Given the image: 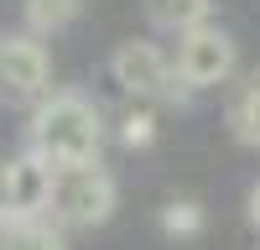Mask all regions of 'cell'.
Segmentation results:
<instances>
[{
	"label": "cell",
	"instance_id": "cell-1",
	"mask_svg": "<svg viewBox=\"0 0 260 250\" xmlns=\"http://www.w3.org/2000/svg\"><path fill=\"white\" fill-rule=\"evenodd\" d=\"M31 146L47 162H99L104 146V115L83 94H52L31 115Z\"/></svg>",
	"mask_w": 260,
	"mask_h": 250
},
{
	"label": "cell",
	"instance_id": "cell-2",
	"mask_svg": "<svg viewBox=\"0 0 260 250\" xmlns=\"http://www.w3.org/2000/svg\"><path fill=\"white\" fill-rule=\"evenodd\" d=\"M115 177L99 162H62L52 177V208L47 214L62 229H99L115 214Z\"/></svg>",
	"mask_w": 260,
	"mask_h": 250
},
{
	"label": "cell",
	"instance_id": "cell-3",
	"mask_svg": "<svg viewBox=\"0 0 260 250\" xmlns=\"http://www.w3.org/2000/svg\"><path fill=\"white\" fill-rule=\"evenodd\" d=\"M234 37L219 32L213 21L203 26H192L177 37V52H172V78H177V94H192V89H213V83H224L234 73Z\"/></svg>",
	"mask_w": 260,
	"mask_h": 250
},
{
	"label": "cell",
	"instance_id": "cell-4",
	"mask_svg": "<svg viewBox=\"0 0 260 250\" xmlns=\"http://www.w3.org/2000/svg\"><path fill=\"white\" fill-rule=\"evenodd\" d=\"M110 73L115 83L130 94V99H177V78H172V57L156 47V42H146V37H130L115 47L110 57Z\"/></svg>",
	"mask_w": 260,
	"mask_h": 250
},
{
	"label": "cell",
	"instance_id": "cell-5",
	"mask_svg": "<svg viewBox=\"0 0 260 250\" xmlns=\"http://www.w3.org/2000/svg\"><path fill=\"white\" fill-rule=\"evenodd\" d=\"M47 78H52V57H47L37 32L0 37V99L31 104V99H42Z\"/></svg>",
	"mask_w": 260,
	"mask_h": 250
},
{
	"label": "cell",
	"instance_id": "cell-6",
	"mask_svg": "<svg viewBox=\"0 0 260 250\" xmlns=\"http://www.w3.org/2000/svg\"><path fill=\"white\" fill-rule=\"evenodd\" d=\"M52 177L57 162H47L31 146L16 162H6V193H11V214H47L52 208Z\"/></svg>",
	"mask_w": 260,
	"mask_h": 250
},
{
	"label": "cell",
	"instance_id": "cell-7",
	"mask_svg": "<svg viewBox=\"0 0 260 250\" xmlns=\"http://www.w3.org/2000/svg\"><path fill=\"white\" fill-rule=\"evenodd\" d=\"M0 250H68L62 224L47 214H11L0 219Z\"/></svg>",
	"mask_w": 260,
	"mask_h": 250
},
{
	"label": "cell",
	"instance_id": "cell-8",
	"mask_svg": "<svg viewBox=\"0 0 260 250\" xmlns=\"http://www.w3.org/2000/svg\"><path fill=\"white\" fill-rule=\"evenodd\" d=\"M146 6V21L156 32H172V37H182L192 26H203L208 11H213V0H141Z\"/></svg>",
	"mask_w": 260,
	"mask_h": 250
},
{
	"label": "cell",
	"instance_id": "cell-9",
	"mask_svg": "<svg viewBox=\"0 0 260 250\" xmlns=\"http://www.w3.org/2000/svg\"><path fill=\"white\" fill-rule=\"evenodd\" d=\"M229 131L240 146H255L260 151V73H250L229 99Z\"/></svg>",
	"mask_w": 260,
	"mask_h": 250
},
{
	"label": "cell",
	"instance_id": "cell-10",
	"mask_svg": "<svg viewBox=\"0 0 260 250\" xmlns=\"http://www.w3.org/2000/svg\"><path fill=\"white\" fill-rule=\"evenodd\" d=\"M78 11H83V0H26V26L37 37H52L62 26H73Z\"/></svg>",
	"mask_w": 260,
	"mask_h": 250
},
{
	"label": "cell",
	"instance_id": "cell-11",
	"mask_svg": "<svg viewBox=\"0 0 260 250\" xmlns=\"http://www.w3.org/2000/svg\"><path fill=\"white\" fill-rule=\"evenodd\" d=\"M120 141L130 151H146L151 141H156V110H151V99H130L125 115H120Z\"/></svg>",
	"mask_w": 260,
	"mask_h": 250
},
{
	"label": "cell",
	"instance_id": "cell-12",
	"mask_svg": "<svg viewBox=\"0 0 260 250\" xmlns=\"http://www.w3.org/2000/svg\"><path fill=\"white\" fill-rule=\"evenodd\" d=\"M161 229H167L172 240H192V235L203 229V208L192 203V198H172V203L161 208Z\"/></svg>",
	"mask_w": 260,
	"mask_h": 250
},
{
	"label": "cell",
	"instance_id": "cell-13",
	"mask_svg": "<svg viewBox=\"0 0 260 250\" xmlns=\"http://www.w3.org/2000/svg\"><path fill=\"white\" fill-rule=\"evenodd\" d=\"M245 214H250V224L260 229V182L250 188V198H245Z\"/></svg>",
	"mask_w": 260,
	"mask_h": 250
},
{
	"label": "cell",
	"instance_id": "cell-14",
	"mask_svg": "<svg viewBox=\"0 0 260 250\" xmlns=\"http://www.w3.org/2000/svg\"><path fill=\"white\" fill-rule=\"evenodd\" d=\"M0 219H11V193H6V162H0Z\"/></svg>",
	"mask_w": 260,
	"mask_h": 250
}]
</instances>
